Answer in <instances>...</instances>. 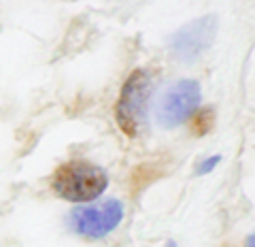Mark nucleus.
Masks as SVG:
<instances>
[{
    "label": "nucleus",
    "mask_w": 255,
    "mask_h": 247,
    "mask_svg": "<svg viewBox=\"0 0 255 247\" xmlns=\"http://www.w3.org/2000/svg\"><path fill=\"white\" fill-rule=\"evenodd\" d=\"M247 247H255V233L249 239H247Z\"/></svg>",
    "instance_id": "8"
},
{
    "label": "nucleus",
    "mask_w": 255,
    "mask_h": 247,
    "mask_svg": "<svg viewBox=\"0 0 255 247\" xmlns=\"http://www.w3.org/2000/svg\"><path fill=\"white\" fill-rule=\"evenodd\" d=\"M213 122H215L213 109H202V111H198V113H196L191 130H194L196 134H204V132H209L213 128Z\"/></svg>",
    "instance_id": "6"
},
{
    "label": "nucleus",
    "mask_w": 255,
    "mask_h": 247,
    "mask_svg": "<svg viewBox=\"0 0 255 247\" xmlns=\"http://www.w3.org/2000/svg\"><path fill=\"white\" fill-rule=\"evenodd\" d=\"M151 96V79L147 70H134L122 87L115 105L117 124L128 137H138L147 122V105Z\"/></svg>",
    "instance_id": "2"
},
{
    "label": "nucleus",
    "mask_w": 255,
    "mask_h": 247,
    "mask_svg": "<svg viewBox=\"0 0 255 247\" xmlns=\"http://www.w3.org/2000/svg\"><path fill=\"white\" fill-rule=\"evenodd\" d=\"M107 173L105 169L85 160H73L62 164L53 173L51 188L64 201L70 203H87L98 198L107 188Z\"/></svg>",
    "instance_id": "1"
},
{
    "label": "nucleus",
    "mask_w": 255,
    "mask_h": 247,
    "mask_svg": "<svg viewBox=\"0 0 255 247\" xmlns=\"http://www.w3.org/2000/svg\"><path fill=\"white\" fill-rule=\"evenodd\" d=\"M217 162H219V156H213V158H209V160H206V162L200 166V169H198V173H200V175L209 173V171H211V169H213V166L217 164Z\"/></svg>",
    "instance_id": "7"
},
{
    "label": "nucleus",
    "mask_w": 255,
    "mask_h": 247,
    "mask_svg": "<svg viewBox=\"0 0 255 247\" xmlns=\"http://www.w3.org/2000/svg\"><path fill=\"white\" fill-rule=\"evenodd\" d=\"M215 28H217V21H215V17H211V15L183 26L179 32L170 38L172 55L179 60H185V62L196 60L198 55L204 49H209V45L213 43Z\"/></svg>",
    "instance_id": "5"
},
{
    "label": "nucleus",
    "mask_w": 255,
    "mask_h": 247,
    "mask_svg": "<svg viewBox=\"0 0 255 247\" xmlns=\"http://www.w3.org/2000/svg\"><path fill=\"white\" fill-rule=\"evenodd\" d=\"M124 218V205L117 198H105L100 203L79 207L70 213V226L75 233L90 239L107 237L119 226Z\"/></svg>",
    "instance_id": "3"
},
{
    "label": "nucleus",
    "mask_w": 255,
    "mask_h": 247,
    "mask_svg": "<svg viewBox=\"0 0 255 247\" xmlns=\"http://www.w3.org/2000/svg\"><path fill=\"white\" fill-rule=\"evenodd\" d=\"M200 102V85L191 79L174 83L168 92L162 96L157 107V122L164 128H174L198 109Z\"/></svg>",
    "instance_id": "4"
}]
</instances>
